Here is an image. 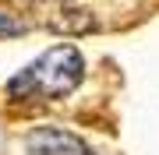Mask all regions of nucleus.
<instances>
[{
	"instance_id": "nucleus-1",
	"label": "nucleus",
	"mask_w": 159,
	"mask_h": 155,
	"mask_svg": "<svg viewBox=\"0 0 159 155\" xmlns=\"http://www.w3.org/2000/svg\"><path fill=\"white\" fill-rule=\"evenodd\" d=\"M81 74H85L81 53L74 46H53L39 60H32L21 74H14L7 92L11 99H57L74 92Z\"/></svg>"
},
{
	"instance_id": "nucleus-2",
	"label": "nucleus",
	"mask_w": 159,
	"mask_h": 155,
	"mask_svg": "<svg viewBox=\"0 0 159 155\" xmlns=\"http://www.w3.org/2000/svg\"><path fill=\"white\" fill-rule=\"evenodd\" d=\"M29 155H92V152L74 138V134L43 127V131L29 134Z\"/></svg>"
},
{
	"instance_id": "nucleus-3",
	"label": "nucleus",
	"mask_w": 159,
	"mask_h": 155,
	"mask_svg": "<svg viewBox=\"0 0 159 155\" xmlns=\"http://www.w3.org/2000/svg\"><path fill=\"white\" fill-rule=\"evenodd\" d=\"M21 28H18V21H11V18H4L0 14V35H18Z\"/></svg>"
}]
</instances>
